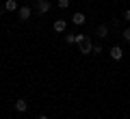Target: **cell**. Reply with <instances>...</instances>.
Here are the masks:
<instances>
[{
    "label": "cell",
    "instance_id": "1",
    "mask_svg": "<svg viewBox=\"0 0 130 119\" xmlns=\"http://www.w3.org/2000/svg\"><path fill=\"white\" fill-rule=\"evenodd\" d=\"M78 48H80V52H83V54H91V52H93V43H91V37H85V39H83V41H80L78 43Z\"/></svg>",
    "mask_w": 130,
    "mask_h": 119
},
{
    "label": "cell",
    "instance_id": "2",
    "mask_svg": "<svg viewBox=\"0 0 130 119\" xmlns=\"http://www.w3.org/2000/svg\"><path fill=\"white\" fill-rule=\"evenodd\" d=\"M108 54H111V59H115V61H121V59H124V50H121L119 46H113L111 50H108Z\"/></svg>",
    "mask_w": 130,
    "mask_h": 119
},
{
    "label": "cell",
    "instance_id": "3",
    "mask_svg": "<svg viewBox=\"0 0 130 119\" xmlns=\"http://www.w3.org/2000/svg\"><path fill=\"white\" fill-rule=\"evenodd\" d=\"M30 13H32V11H30V7H26V5L18 9V15H20V20H22V22H26V20L30 18Z\"/></svg>",
    "mask_w": 130,
    "mask_h": 119
},
{
    "label": "cell",
    "instance_id": "4",
    "mask_svg": "<svg viewBox=\"0 0 130 119\" xmlns=\"http://www.w3.org/2000/svg\"><path fill=\"white\" fill-rule=\"evenodd\" d=\"M52 28H54V32H65V28H67V22H65V20H56V22L52 24Z\"/></svg>",
    "mask_w": 130,
    "mask_h": 119
},
{
    "label": "cell",
    "instance_id": "5",
    "mask_svg": "<svg viewBox=\"0 0 130 119\" xmlns=\"http://www.w3.org/2000/svg\"><path fill=\"white\" fill-rule=\"evenodd\" d=\"M37 11L39 13H48L50 11V2L48 0H37Z\"/></svg>",
    "mask_w": 130,
    "mask_h": 119
},
{
    "label": "cell",
    "instance_id": "6",
    "mask_svg": "<svg viewBox=\"0 0 130 119\" xmlns=\"http://www.w3.org/2000/svg\"><path fill=\"white\" fill-rule=\"evenodd\" d=\"M85 20H87V18H85V13L76 11V13H74V18H72V22H74L76 26H83V24H85Z\"/></svg>",
    "mask_w": 130,
    "mask_h": 119
},
{
    "label": "cell",
    "instance_id": "7",
    "mask_svg": "<svg viewBox=\"0 0 130 119\" xmlns=\"http://www.w3.org/2000/svg\"><path fill=\"white\" fill-rule=\"evenodd\" d=\"M18 9H20V7H18L15 0H7V2H5V11H9V13H11V11H18Z\"/></svg>",
    "mask_w": 130,
    "mask_h": 119
},
{
    "label": "cell",
    "instance_id": "8",
    "mask_svg": "<svg viewBox=\"0 0 130 119\" xmlns=\"http://www.w3.org/2000/svg\"><path fill=\"white\" fill-rule=\"evenodd\" d=\"M98 37H108V24H100L98 26Z\"/></svg>",
    "mask_w": 130,
    "mask_h": 119
},
{
    "label": "cell",
    "instance_id": "9",
    "mask_svg": "<svg viewBox=\"0 0 130 119\" xmlns=\"http://www.w3.org/2000/svg\"><path fill=\"white\" fill-rule=\"evenodd\" d=\"M26 108H28L26 100H18V102H15V110H18V113H24Z\"/></svg>",
    "mask_w": 130,
    "mask_h": 119
},
{
    "label": "cell",
    "instance_id": "10",
    "mask_svg": "<svg viewBox=\"0 0 130 119\" xmlns=\"http://www.w3.org/2000/svg\"><path fill=\"white\" fill-rule=\"evenodd\" d=\"M65 43H76V35H65Z\"/></svg>",
    "mask_w": 130,
    "mask_h": 119
},
{
    "label": "cell",
    "instance_id": "11",
    "mask_svg": "<svg viewBox=\"0 0 130 119\" xmlns=\"http://www.w3.org/2000/svg\"><path fill=\"white\" fill-rule=\"evenodd\" d=\"M59 7L61 9H67V7H70V0H59Z\"/></svg>",
    "mask_w": 130,
    "mask_h": 119
},
{
    "label": "cell",
    "instance_id": "12",
    "mask_svg": "<svg viewBox=\"0 0 130 119\" xmlns=\"http://www.w3.org/2000/svg\"><path fill=\"white\" fill-rule=\"evenodd\" d=\"M100 52H102V46H98V43H95V46H93V54H100Z\"/></svg>",
    "mask_w": 130,
    "mask_h": 119
},
{
    "label": "cell",
    "instance_id": "13",
    "mask_svg": "<svg viewBox=\"0 0 130 119\" xmlns=\"http://www.w3.org/2000/svg\"><path fill=\"white\" fill-rule=\"evenodd\" d=\"M124 39H126V41H130V28H126V30H124Z\"/></svg>",
    "mask_w": 130,
    "mask_h": 119
},
{
    "label": "cell",
    "instance_id": "14",
    "mask_svg": "<svg viewBox=\"0 0 130 119\" xmlns=\"http://www.w3.org/2000/svg\"><path fill=\"white\" fill-rule=\"evenodd\" d=\"M124 18H126V22H130V9H126V13H124Z\"/></svg>",
    "mask_w": 130,
    "mask_h": 119
},
{
    "label": "cell",
    "instance_id": "15",
    "mask_svg": "<svg viewBox=\"0 0 130 119\" xmlns=\"http://www.w3.org/2000/svg\"><path fill=\"white\" fill-rule=\"evenodd\" d=\"M37 119H48V117H46V115H39V117H37Z\"/></svg>",
    "mask_w": 130,
    "mask_h": 119
}]
</instances>
